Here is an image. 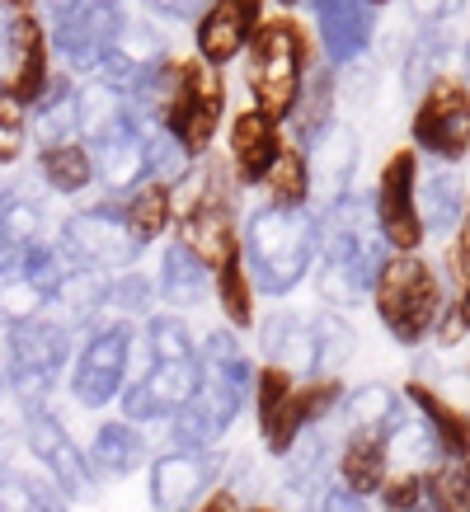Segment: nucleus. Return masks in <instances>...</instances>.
Listing matches in <instances>:
<instances>
[{"label":"nucleus","mask_w":470,"mask_h":512,"mask_svg":"<svg viewBox=\"0 0 470 512\" xmlns=\"http://www.w3.org/2000/svg\"><path fill=\"white\" fill-rule=\"evenodd\" d=\"M320 296L329 306H353L362 296H372L381 268L391 259V249L376 231V212H372V198H358L348 193L344 202H334L320 212Z\"/></svg>","instance_id":"obj_1"},{"label":"nucleus","mask_w":470,"mask_h":512,"mask_svg":"<svg viewBox=\"0 0 470 512\" xmlns=\"http://www.w3.org/2000/svg\"><path fill=\"white\" fill-rule=\"evenodd\" d=\"M240 259L250 273L254 292L287 296L311 278L320 259V221L311 207H273L264 202L240 226Z\"/></svg>","instance_id":"obj_2"},{"label":"nucleus","mask_w":470,"mask_h":512,"mask_svg":"<svg viewBox=\"0 0 470 512\" xmlns=\"http://www.w3.org/2000/svg\"><path fill=\"white\" fill-rule=\"evenodd\" d=\"M315 71V43L292 15H273L250 38V109L287 123L301 99V85Z\"/></svg>","instance_id":"obj_3"},{"label":"nucleus","mask_w":470,"mask_h":512,"mask_svg":"<svg viewBox=\"0 0 470 512\" xmlns=\"http://www.w3.org/2000/svg\"><path fill=\"white\" fill-rule=\"evenodd\" d=\"M372 306L395 343L419 348L438 334L447 315V282L423 254H391L372 287Z\"/></svg>","instance_id":"obj_4"},{"label":"nucleus","mask_w":470,"mask_h":512,"mask_svg":"<svg viewBox=\"0 0 470 512\" xmlns=\"http://www.w3.org/2000/svg\"><path fill=\"white\" fill-rule=\"evenodd\" d=\"M43 29L52 57H62L66 71L94 76L123 43L132 10L123 0H43Z\"/></svg>","instance_id":"obj_5"},{"label":"nucleus","mask_w":470,"mask_h":512,"mask_svg":"<svg viewBox=\"0 0 470 512\" xmlns=\"http://www.w3.org/2000/svg\"><path fill=\"white\" fill-rule=\"evenodd\" d=\"M221 113H226V85L217 71H207L198 57L193 62L160 66V132H170L193 160H203L217 141Z\"/></svg>","instance_id":"obj_6"},{"label":"nucleus","mask_w":470,"mask_h":512,"mask_svg":"<svg viewBox=\"0 0 470 512\" xmlns=\"http://www.w3.org/2000/svg\"><path fill=\"white\" fill-rule=\"evenodd\" d=\"M71 329L57 315H33L24 325L5 329V386L10 400L29 414V409H47V395L57 390L66 362H71Z\"/></svg>","instance_id":"obj_7"},{"label":"nucleus","mask_w":470,"mask_h":512,"mask_svg":"<svg viewBox=\"0 0 470 512\" xmlns=\"http://www.w3.org/2000/svg\"><path fill=\"white\" fill-rule=\"evenodd\" d=\"M57 249L66 254L71 268H85V273H127V268L141 259V240L127 231L118 202H94V207H80L62 221V235H57Z\"/></svg>","instance_id":"obj_8"},{"label":"nucleus","mask_w":470,"mask_h":512,"mask_svg":"<svg viewBox=\"0 0 470 512\" xmlns=\"http://www.w3.org/2000/svg\"><path fill=\"white\" fill-rule=\"evenodd\" d=\"M127 367H132V325L104 320L85 334V343L71 357V400L80 409H104L123 395Z\"/></svg>","instance_id":"obj_9"},{"label":"nucleus","mask_w":470,"mask_h":512,"mask_svg":"<svg viewBox=\"0 0 470 512\" xmlns=\"http://www.w3.org/2000/svg\"><path fill=\"white\" fill-rule=\"evenodd\" d=\"M419 151H391L372 188V212L376 231L386 240L391 254H419L423 245V221H419Z\"/></svg>","instance_id":"obj_10"},{"label":"nucleus","mask_w":470,"mask_h":512,"mask_svg":"<svg viewBox=\"0 0 470 512\" xmlns=\"http://www.w3.org/2000/svg\"><path fill=\"white\" fill-rule=\"evenodd\" d=\"M409 137L419 156H433L442 165H461L470 156V90L461 80H438L433 90L414 104Z\"/></svg>","instance_id":"obj_11"},{"label":"nucleus","mask_w":470,"mask_h":512,"mask_svg":"<svg viewBox=\"0 0 470 512\" xmlns=\"http://www.w3.org/2000/svg\"><path fill=\"white\" fill-rule=\"evenodd\" d=\"M226 461L217 451H188L170 447L146 470V498L156 512H198L221 489Z\"/></svg>","instance_id":"obj_12"},{"label":"nucleus","mask_w":470,"mask_h":512,"mask_svg":"<svg viewBox=\"0 0 470 512\" xmlns=\"http://www.w3.org/2000/svg\"><path fill=\"white\" fill-rule=\"evenodd\" d=\"M24 447L47 470V484L62 498L80 503V498H90L99 489V480H94V470H90V456L76 447L71 428L52 409H29L24 414Z\"/></svg>","instance_id":"obj_13"},{"label":"nucleus","mask_w":470,"mask_h":512,"mask_svg":"<svg viewBox=\"0 0 470 512\" xmlns=\"http://www.w3.org/2000/svg\"><path fill=\"white\" fill-rule=\"evenodd\" d=\"M203 386V367L198 357H179V362H151L146 372L123 386L118 404H123V419L127 423H156V419H174L193 395Z\"/></svg>","instance_id":"obj_14"},{"label":"nucleus","mask_w":470,"mask_h":512,"mask_svg":"<svg viewBox=\"0 0 470 512\" xmlns=\"http://www.w3.org/2000/svg\"><path fill=\"white\" fill-rule=\"evenodd\" d=\"M264 24V0H207V10L193 24V47H198V62L207 71L231 66L250 38Z\"/></svg>","instance_id":"obj_15"},{"label":"nucleus","mask_w":470,"mask_h":512,"mask_svg":"<svg viewBox=\"0 0 470 512\" xmlns=\"http://www.w3.org/2000/svg\"><path fill=\"white\" fill-rule=\"evenodd\" d=\"M315 15V33L325 47V66L344 71L372 52L376 38V5L372 0H306Z\"/></svg>","instance_id":"obj_16"},{"label":"nucleus","mask_w":470,"mask_h":512,"mask_svg":"<svg viewBox=\"0 0 470 512\" xmlns=\"http://www.w3.org/2000/svg\"><path fill=\"white\" fill-rule=\"evenodd\" d=\"M339 404H344V386H339V376H315V381H297V390L287 395L282 404V414L264 433V447L273 456H287V451L301 442V433H311L320 423H329V414H339Z\"/></svg>","instance_id":"obj_17"},{"label":"nucleus","mask_w":470,"mask_h":512,"mask_svg":"<svg viewBox=\"0 0 470 512\" xmlns=\"http://www.w3.org/2000/svg\"><path fill=\"white\" fill-rule=\"evenodd\" d=\"M226 146H231L235 184L240 188H264L268 170L278 165L282 146H287V132H282V123H273L268 113L240 109L231 118V137H226Z\"/></svg>","instance_id":"obj_18"},{"label":"nucleus","mask_w":470,"mask_h":512,"mask_svg":"<svg viewBox=\"0 0 470 512\" xmlns=\"http://www.w3.org/2000/svg\"><path fill=\"white\" fill-rule=\"evenodd\" d=\"M94 156V179L109 188V198H127L132 188L151 184V160H146V127L123 123L109 137L85 141Z\"/></svg>","instance_id":"obj_19"},{"label":"nucleus","mask_w":470,"mask_h":512,"mask_svg":"<svg viewBox=\"0 0 470 512\" xmlns=\"http://www.w3.org/2000/svg\"><path fill=\"white\" fill-rule=\"evenodd\" d=\"M405 404L419 414V428L428 437V447L438 451V461H470V414L456 400H447L442 390L409 381Z\"/></svg>","instance_id":"obj_20"},{"label":"nucleus","mask_w":470,"mask_h":512,"mask_svg":"<svg viewBox=\"0 0 470 512\" xmlns=\"http://www.w3.org/2000/svg\"><path fill=\"white\" fill-rule=\"evenodd\" d=\"M259 357L292 381H315V329L301 311H268L259 320Z\"/></svg>","instance_id":"obj_21"},{"label":"nucleus","mask_w":470,"mask_h":512,"mask_svg":"<svg viewBox=\"0 0 470 512\" xmlns=\"http://www.w3.org/2000/svg\"><path fill=\"white\" fill-rule=\"evenodd\" d=\"M306 165H311V198H320V207L344 202L358 184V132L348 123H334L306 151Z\"/></svg>","instance_id":"obj_22"},{"label":"nucleus","mask_w":470,"mask_h":512,"mask_svg":"<svg viewBox=\"0 0 470 512\" xmlns=\"http://www.w3.org/2000/svg\"><path fill=\"white\" fill-rule=\"evenodd\" d=\"M470 212V188L456 165L419 170V221L423 235H456Z\"/></svg>","instance_id":"obj_23"},{"label":"nucleus","mask_w":470,"mask_h":512,"mask_svg":"<svg viewBox=\"0 0 470 512\" xmlns=\"http://www.w3.org/2000/svg\"><path fill=\"white\" fill-rule=\"evenodd\" d=\"M156 296L170 306L174 315L193 311L212 296V268L184 245V240H170L165 254H160V273H156Z\"/></svg>","instance_id":"obj_24"},{"label":"nucleus","mask_w":470,"mask_h":512,"mask_svg":"<svg viewBox=\"0 0 470 512\" xmlns=\"http://www.w3.org/2000/svg\"><path fill=\"white\" fill-rule=\"evenodd\" d=\"M339 419H344L348 433H386V437L395 442V437L405 433L409 404H405V395H395L391 386H381V381H367V386L344 390Z\"/></svg>","instance_id":"obj_25"},{"label":"nucleus","mask_w":470,"mask_h":512,"mask_svg":"<svg viewBox=\"0 0 470 512\" xmlns=\"http://www.w3.org/2000/svg\"><path fill=\"white\" fill-rule=\"evenodd\" d=\"M339 484L353 494L372 498L381 494V484L391 480V437L386 433H344L339 447Z\"/></svg>","instance_id":"obj_26"},{"label":"nucleus","mask_w":470,"mask_h":512,"mask_svg":"<svg viewBox=\"0 0 470 512\" xmlns=\"http://www.w3.org/2000/svg\"><path fill=\"white\" fill-rule=\"evenodd\" d=\"M334 109H339V76H334L329 66H315L311 76H306V85H301L297 109H292V118H287V127H292V146H297V151H311L315 141L339 123Z\"/></svg>","instance_id":"obj_27"},{"label":"nucleus","mask_w":470,"mask_h":512,"mask_svg":"<svg viewBox=\"0 0 470 512\" xmlns=\"http://www.w3.org/2000/svg\"><path fill=\"white\" fill-rule=\"evenodd\" d=\"M85 456H90L94 480H127L137 466H146V437L137 433V423L109 419L94 428Z\"/></svg>","instance_id":"obj_28"},{"label":"nucleus","mask_w":470,"mask_h":512,"mask_svg":"<svg viewBox=\"0 0 470 512\" xmlns=\"http://www.w3.org/2000/svg\"><path fill=\"white\" fill-rule=\"evenodd\" d=\"M447 62H452V29H447V24H428V29H419L405 43V52H400V85H405V94L423 99L438 80H447L442 76V66Z\"/></svg>","instance_id":"obj_29"},{"label":"nucleus","mask_w":470,"mask_h":512,"mask_svg":"<svg viewBox=\"0 0 470 512\" xmlns=\"http://www.w3.org/2000/svg\"><path fill=\"white\" fill-rule=\"evenodd\" d=\"M29 132L43 146H62V141H80V99L71 76H52L47 94L29 109Z\"/></svg>","instance_id":"obj_30"},{"label":"nucleus","mask_w":470,"mask_h":512,"mask_svg":"<svg viewBox=\"0 0 470 512\" xmlns=\"http://www.w3.org/2000/svg\"><path fill=\"white\" fill-rule=\"evenodd\" d=\"M118 202V212H123L127 231L137 235L141 245H151V240H160V235L174 226V188L170 184H141L132 188L127 198H113Z\"/></svg>","instance_id":"obj_31"},{"label":"nucleus","mask_w":470,"mask_h":512,"mask_svg":"<svg viewBox=\"0 0 470 512\" xmlns=\"http://www.w3.org/2000/svg\"><path fill=\"white\" fill-rule=\"evenodd\" d=\"M38 174L52 193L62 198H76L94 184V156L85 141H62V146H43L38 151Z\"/></svg>","instance_id":"obj_32"},{"label":"nucleus","mask_w":470,"mask_h":512,"mask_svg":"<svg viewBox=\"0 0 470 512\" xmlns=\"http://www.w3.org/2000/svg\"><path fill=\"white\" fill-rule=\"evenodd\" d=\"M212 296H217L221 315H226V325L231 329H250L259 315H254V282L250 273H245V259L235 254V259H226V264L212 273Z\"/></svg>","instance_id":"obj_33"},{"label":"nucleus","mask_w":470,"mask_h":512,"mask_svg":"<svg viewBox=\"0 0 470 512\" xmlns=\"http://www.w3.org/2000/svg\"><path fill=\"white\" fill-rule=\"evenodd\" d=\"M315 329V376H339L358 353V334L339 311H320L311 320Z\"/></svg>","instance_id":"obj_34"},{"label":"nucleus","mask_w":470,"mask_h":512,"mask_svg":"<svg viewBox=\"0 0 470 512\" xmlns=\"http://www.w3.org/2000/svg\"><path fill=\"white\" fill-rule=\"evenodd\" d=\"M264 193L273 207H306V202H311V165H306V151H297V146L287 141L278 165H273L264 179Z\"/></svg>","instance_id":"obj_35"},{"label":"nucleus","mask_w":470,"mask_h":512,"mask_svg":"<svg viewBox=\"0 0 470 512\" xmlns=\"http://www.w3.org/2000/svg\"><path fill=\"white\" fill-rule=\"evenodd\" d=\"M0 512H71L66 498L47 480H33L24 470H0Z\"/></svg>","instance_id":"obj_36"},{"label":"nucleus","mask_w":470,"mask_h":512,"mask_svg":"<svg viewBox=\"0 0 470 512\" xmlns=\"http://www.w3.org/2000/svg\"><path fill=\"white\" fill-rule=\"evenodd\" d=\"M423 498L433 512H470V461H438L423 470Z\"/></svg>","instance_id":"obj_37"},{"label":"nucleus","mask_w":470,"mask_h":512,"mask_svg":"<svg viewBox=\"0 0 470 512\" xmlns=\"http://www.w3.org/2000/svg\"><path fill=\"white\" fill-rule=\"evenodd\" d=\"M146 343H151V362H179V357H198V343H193V329H188L184 315H151L146 320Z\"/></svg>","instance_id":"obj_38"},{"label":"nucleus","mask_w":470,"mask_h":512,"mask_svg":"<svg viewBox=\"0 0 470 512\" xmlns=\"http://www.w3.org/2000/svg\"><path fill=\"white\" fill-rule=\"evenodd\" d=\"M151 296H156V282H146L141 273H118L104 282V315L132 325L137 315L151 311Z\"/></svg>","instance_id":"obj_39"},{"label":"nucleus","mask_w":470,"mask_h":512,"mask_svg":"<svg viewBox=\"0 0 470 512\" xmlns=\"http://www.w3.org/2000/svg\"><path fill=\"white\" fill-rule=\"evenodd\" d=\"M52 311V301H47L38 287H33L29 278H19V273H10V278H0V325H24V320H33V315H47Z\"/></svg>","instance_id":"obj_40"},{"label":"nucleus","mask_w":470,"mask_h":512,"mask_svg":"<svg viewBox=\"0 0 470 512\" xmlns=\"http://www.w3.org/2000/svg\"><path fill=\"white\" fill-rule=\"evenodd\" d=\"M297 390V381L287 372H278V367H259V376H254V419H259V428H268V423L282 414V404H287V395Z\"/></svg>","instance_id":"obj_41"},{"label":"nucleus","mask_w":470,"mask_h":512,"mask_svg":"<svg viewBox=\"0 0 470 512\" xmlns=\"http://www.w3.org/2000/svg\"><path fill=\"white\" fill-rule=\"evenodd\" d=\"M381 503H386V512H400V508H414V503H423V470L391 475V480L381 484Z\"/></svg>","instance_id":"obj_42"},{"label":"nucleus","mask_w":470,"mask_h":512,"mask_svg":"<svg viewBox=\"0 0 470 512\" xmlns=\"http://www.w3.org/2000/svg\"><path fill=\"white\" fill-rule=\"evenodd\" d=\"M24 146H29V123L19 113H0V170L15 165L24 156Z\"/></svg>","instance_id":"obj_43"},{"label":"nucleus","mask_w":470,"mask_h":512,"mask_svg":"<svg viewBox=\"0 0 470 512\" xmlns=\"http://www.w3.org/2000/svg\"><path fill=\"white\" fill-rule=\"evenodd\" d=\"M141 5L170 24H198V15L207 10V0H141Z\"/></svg>","instance_id":"obj_44"},{"label":"nucleus","mask_w":470,"mask_h":512,"mask_svg":"<svg viewBox=\"0 0 470 512\" xmlns=\"http://www.w3.org/2000/svg\"><path fill=\"white\" fill-rule=\"evenodd\" d=\"M311 512H372L367 508V498L353 494V489H344V484H329L325 494L311 503Z\"/></svg>","instance_id":"obj_45"},{"label":"nucleus","mask_w":470,"mask_h":512,"mask_svg":"<svg viewBox=\"0 0 470 512\" xmlns=\"http://www.w3.org/2000/svg\"><path fill=\"white\" fill-rule=\"evenodd\" d=\"M456 5H461V0H409V10H414V19H419V29H428V24H447V19L456 15Z\"/></svg>","instance_id":"obj_46"},{"label":"nucleus","mask_w":470,"mask_h":512,"mask_svg":"<svg viewBox=\"0 0 470 512\" xmlns=\"http://www.w3.org/2000/svg\"><path fill=\"white\" fill-rule=\"evenodd\" d=\"M456 320H461V334L470 339V282L461 287V301H456Z\"/></svg>","instance_id":"obj_47"},{"label":"nucleus","mask_w":470,"mask_h":512,"mask_svg":"<svg viewBox=\"0 0 470 512\" xmlns=\"http://www.w3.org/2000/svg\"><path fill=\"white\" fill-rule=\"evenodd\" d=\"M0 15H33V0H0Z\"/></svg>","instance_id":"obj_48"},{"label":"nucleus","mask_w":470,"mask_h":512,"mask_svg":"<svg viewBox=\"0 0 470 512\" xmlns=\"http://www.w3.org/2000/svg\"><path fill=\"white\" fill-rule=\"evenodd\" d=\"M278 5H282V10H297V5H301V0H278Z\"/></svg>","instance_id":"obj_49"},{"label":"nucleus","mask_w":470,"mask_h":512,"mask_svg":"<svg viewBox=\"0 0 470 512\" xmlns=\"http://www.w3.org/2000/svg\"><path fill=\"white\" fill-rule=\"evenodd\" d=\"M245 512H278V508H259V503H254V508H245Z\"/></svg>","instance_id":"obj_50"},{"label":"nucleus","mask_w":470,"mask_h":512,"mask_svg":"<svg viewBox=\"0 0 470 512\" xmlns=\"http://www.w3.org/2000/svg\"><path fill=\"white\" fill-rule=\"evenodd\" d=\"M372 5H376V10H381V5H391V0H372Z\"/></svg>","instance_id":"obj_51"}]
</instances>
